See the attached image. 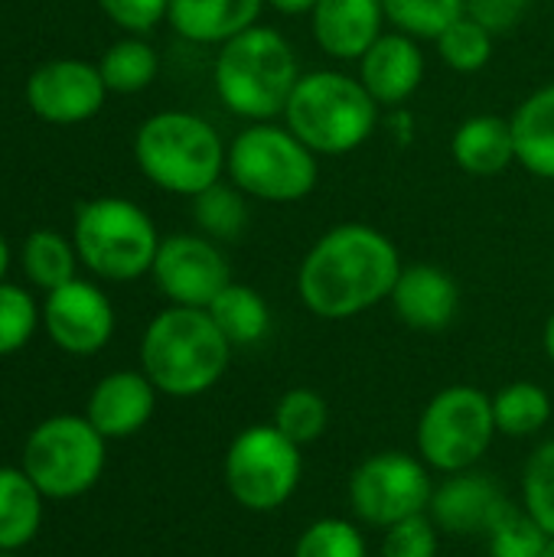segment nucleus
<instances>
[{"label":"nucleus","mask_w":554,"mask_h":557,"mask_svg":"<svg viewBox=\"0 0 554 557\" xmlns=\"http://www.w3.org/2000/svg\"><path fill=\"white\" fill-rule=\"evenodd\" d=\"M402 268V255L385 232L366 222H343L304 255L297 294L320 320H353L392 297Z\"/></svg>","instance_id":"1"},{"label":"nucleus","mask_w":554,"mask_h":557,"mask_svg":"<svg viewBox=\"0 0 554 557\" xmlns=\"http://www.w3.org/2000/svg\"><path fill=\"white\" fill-rule=\"evenodd\" d=\"M300 75L291 39L264 23L222 42L212 62L216 98L229 114L248 124L284 117Z\"/></svg>","instance_id":"2"},{"label":"nucleus","mask_w":554,"mask_h":557,"mask_svg":"<svg viewBox=\"0 0 554 557\" xmlns=\"http://www.w3.org/2000/svg\"><path fill=\"white\" fill-rule=\"evenodd\" d=\"M232 343L222 336L209 310L167 307L140 339V369L157 392L170 398H193L209 392L229 369Z\"/></svg>","instance_id":"3"},{"label":"nucleus","mask_w":554,"mask_h":557,"mask_svg":"<svg viewBox=\"0 0 554 557\" xmlns=\"http://www.w3.org/2000/svg\"><path fill=\"white\" fill-rule=\"evenodd\" d=\"M229 144L193 111H157L134 134L137 170L163 193L199 196L225 176Z\"/></svg>","instance_id":"4"},{"label":"nucleus","mask_w":554,"mask_h":557,"mask_svg":"<svg viewBox=\"0 0 554 557\" xmlns=\"http://www.w3.org/2000/svg\"><path fill=\"white\" fill-rule=\"evenodd\" d=\"M379 114L382 108L366 91L359 75L317 69L300 75L284 108V124L317 157H346L376 134Z\"/></svg>","instance_id":"5"},{"label":"nucleus","mask_w":554,"mask_h":557,"mask_svg":"<svg viewBox=\"0 0 554 557\" xmlns=\"http://www.w3.org/2000/svg\"><path fill=\"white\" fill-rule=\"evenodd\" d=\"M225 176L248 199L291 206L320 183V157L287 127L258 121L238 131L225 150Z\"/></svg>","instance_id":"6"},{"label":"nucleus","mask_w":554,"mask_h":557,"mask_svg":"<svg viewBox=\"0 0 554 557\" xmlns=\"http://www.w3.org/2000/svg\"><path fill=\"white\" fill-rule=\"evenodd\" d=\"M72 245L91 274L121 284L150 274L160 235L153 219L137 202L121 196H98L78 206Z\"/></svg>","instance_id":"7"},{"label":"nucleus","mask_w":554,"mask_h":557,"mask_svg":"<svg viewBox=\"0 0 554 557\" xmlns=\"http://www.w3.org/2000/svg\"><path fill=\"white\" fill-rule=\"evenodd\" d=\"M104 470V437L88 418L59 414L42 421L23 447V473L46 499L88 493Z\"/></svg>","instance_id":"8"},{"label":"nucleus","mask_w":554,"mask_h":557,"mask_svg":"<svg viewBox=\"0 0 554 557\" xmlns=\"http://www.w3.org/2000/svg\"><path fill=\"white\" fill-rule=\"evenodd\" d=\"M493 434V398L473 385H451L428 401L418 421V450L434 470L464 473L490 450Z\"/></svg>","instance_id":"9"},{"label":"nucleus","mask_w":554,"mask_h":557,"mask_svg":"<svg viewBox=\"0 0 554 557\" xmlns=\"http://www.w3.org/2000/svg\"><path fill=\"white\" fill-rule=\"evenodd\" d=\"M300 447L274 424L245 428L225 454V486L248 512L281 509L300 483Z\"/></svg>","instance_id":"10"},{"label":"nucleus","mask_w":554,"mask_h":557,"mask_svg":"<svg viewBox=\"0 0 554 557\" xmlns=\"http://www.w3.org/2000/svg\"><path fill=\"white\" fill-rule=\"evenodd\" d=\"M431 496L428 470L408 454H376L362 460L349 480L353 512L376 529H392L402 519L421 516L431 506Z\"/></svg>","instance_id":"11"},{"label":"nucleus","mask_w":554,"mask_h":557,"mask_svg":"<svg viewBox=\"0 0 554 557\" xmlns=\"http://www.w3.org/2000/svg\"><path fill=\"white\" fill-rule=\"evenodd\" d=\"M150 274L173 307L196 310H209V304L232 284V268L219 242L186 232L160 238Z\"/></svg>","instance_id":"12"},{"label":"nucleus","mask_w":554,"mask_h":557,"mask_svg":"<svg viewBox=\"0 0 554 557\" xmlns=\"http://www.w3.org/2000/svg\"><path fill=\"white\" fill-rule=\"evenodd\" d=\"M108 85L85 59H52L26 78V104L49 124H82L104 108Z\"/></svg>","instance_id":"13"},{"label":"nucleus","mask_w":554,"mask_h":557,"mask_svg":"<svg viewBox=\"0 0 554 557\" xmlns=\"http://www.w3.org/2000/svg\"><path fill=\"white\" fill-rule=\"evenodd\" d=\"M42 326L49 339L72 356H95L114 333V307L101 287L72 277L69 284L46 294Z\"/></svg>","instance_id":"14"},{"label":"nucleus","mask_w":554,"mask_h":557,"mask_svg":"<svg viewBox=\"0 0 554 557\" xmlns=\"http://www.w3.org/2000/svg\"><path fill=\"white\" fill-rule=\"evenodd\" d=\"M424 52L421 42L392 29L382 33L369 52L359 59V82L376 98L379 108H405L424 82Z\"/></svg>","instance_id":"15"},{"label":"nucleus","mask_w":554,"mask_h":557,"mask_svg":"<svg viewBox=\"0 0 554 557\" xmlns=\"http://www.w3.org/2000/svg\"><path fill=\"white\" fill-rule=\"evenodd\" d=\"M434 525L451 535H490L493 525L513 509L503 490L483 473H451V480L431 496Z\"/></svg>","instance_id":"16"},{"label":"nucleus","mask_w":554,"mask_h":557,"mask_svg":"<svg viewBox=\"0 0 554 557\" xmlns=\"http://www.w3.org/2000/svg\"><path fill=\"white\" fill-rule=\"evenodd\" d=\"M385 23L382 0H317L310 10L313 42L336 62H359Z\"/></svg>","instance_id":"17"},{"label":"nucleus","mask_w":554,"mask_h":557,"mask_svg":"<svg viewBox=\"0 0 554 557\" xmlns=\"http://www.w3.org/2000/svg\"><path fill=\"white\" fill-rule=\"evenodd\" d=\"M389 304L405 326L418 333H438L454 323L460 310V287L438 264H408L402 268Z\"/></svg>","instance_id":"18"},{"label":"nucleus","mask_w":554,"mask_h":557,"mask_svg":"<svg viewBox=\"0 0 554 557\" xmlns=\"http://www.w3.org/2000/svg\"><path fill=\"white\" fill-rule=\"evenodd\" d=\"M153 405L157 388L144 372H111L95 385L85 418L104 441H121L153 418Z\"/></svg>","instance_id":"19"},{"label":"nucleus","mask_w":554,"mask_h":557,"mask_svg":"<svg viewBox=\"0 0 554 557\" xmlns=\"http://www.w3.org/2000/svg\"><path fill=\"white\" fill-rule=\"evenodd\" d=\"M264 0H170L167 23L196 46H222L261 23Z\"/></svg>","instance_id":"20"},{"label":"nucleus","mask_w":554,"mask_h":557,"mask_svg":"<svg viewBox=\"0 0 554 557\" xmlns=\"http://www.w3.org/2000/svg\"><path fill=\"white\" fill-rule=\"evenodd\" d=\"M451 157L467 176H500L516 163V137L509 117L473 114L457 124L451 137Z\"/></svg>","instance_id":"21"},{"label":"nucleus","mask_w":554,"mask_h":557,"mask_svg":"<svg viewBox=\"0 0 554 557\" xmlns=\"http://www.w3.org/2000/svg\"><path fill=\"white\" fill-rule=\"evenodd\" d=\"M516 163L535 180L554 183V82L535 88L509 117Z\"/></svg>","instance_id":"22"},{"label":"nucleus","mask_w":554,"mask_h":557,"mask_svg":"<svg viewBox=\"0 0 554 557\" xmlns=\"http://www.w3.org/2000/svg\"><path fill=\"white\" fill-rule=\"evenodd\" d=\"M42 493L36 483L13 467H0V552L29 545L42 525Z\"/></svg>","instance_id":"23"},{"label":"nucleus","mask_w":554,"mask_h":557,"mask_svg":"<svg viewBox=\"0 0 554 557\" xmlns=\"http://www.w3.org/2000/svg\"><path fill=\"white\" fill-rule=\"evenodd\" d=\"M209 317L216 320L222 336L232 343V349L255 346L271 330V310H268L264 297L255 287L235 284V281L209 304Z\"/></svg>","instance_id":"24"},{"label":"nucleus","mask_w":554,"mask_h":557,"mask_svg":"<svg viewBox=\"0 0 554 557\" xmlns=\"http://www.w3.org/2000/svg\"><path fill=\"white\" fill-rule=\"evenodd\" d=\"M98 72H101L108 91H114V95H137V91L153 85V78L160 72V55H157V49L147 39L124 36V39L111 42L101 52Z\"/></svg>","instance_id":"25"},{"label":"nucleus","mask_w":554,"mask_h":557,"mask_svg":"<svg viewBox=\"0 0 554 557\" xmlns=\"http://www.w3.org/2000/svg\"><path fill=\"white\" fill-rule=\"evenodd\" d=\"M20 261H23V271L29 277V284L42 287L46 294L69 284L75 277V245L52 232V228H36L29 232V238L23 242V251H20Z\"/></svg>","instance_id":"26"},{"label":"nucleus","mask_w":554,"mask_h":557,"mask_svg":"<svg viewBox=\"0 0 554 557\" xmlns=\"http://www.w3.org/2000/svg\"><path fill=\"white\" fill-rule=\"evenodd\" d=\"M193 219L206 238L235 242L248 228V196L238 186L219 180L206 193L193 196Z\"/></svg>","instance_id":"27"},{"label":"nucleus","mask_w":554,"mask_h":557,"mask_svg":"<svg viewBox=\"0 0 554 557\" xmlns=\"http://www.w3.org/2000/svg\"><path fill=\"white\" fill-rule=\"evenodd\" d=\"M496 431L506 437H532L552 421V398L535 382H513L493 398Z\"/></svg>","instance_id":"28"},{"label":"nucleus","mask_w":554,"mask_h":557,"mask_svg":"<svg viewBox=\"0 0 554 557\" xmlns=\"http://www.w3.org/2000/svg\"><path fill=\"white\" fill-rule=\"evenodd\" d=\"M382 7L389 26L418 42H434L467 13V0H382Z\"/></svg>","instance_id":"29"},{"label":"nucleus","mask_w":554,"mask_h":557,"mask_svg":"<svg viewBox=\"0 0 554 557\" xmlns=\"http://www.w3.org/2000/svg\"><path fill=\"white\" fill-rule=\"evenodd\" d=\"M493 46H496V36L467 13L434 39L441 62L460 75H473V72L487 69L493 59Z\"/></svg>","instance_id":"30"},{"label":"nucleus","mask_w":554,"mask_h":557,"mask_svg":"<svg viewBox=\"0 0 554 557\" xmlns=\"http://www.w3.org/2000/svg\"><path fill=\"white\" fill-rule=\"evenodd\" d=\"M327 421H330V411H327V401L310 392V388H291L281 395L278 408H274V428L291 437L297 447L304 444H313L323 431H327Z\"/></svg>","instance_id":"31"},{"label":"nucleus","mask_w":554,"mask_h":557,"mask_svg":"<svg viewBox=\"0 0 554 557\" xmlns=\"http://www.w3.org/2000/svg\"><path fill=\"white\" fill-rule=\"evenodd\" d=\"M549 532L522 509H509L487 535L493 557H542L549 548Z\"/></svg>","instance_id":"32"},{"label":"nucleus","mask_w":554,"mask_h":557,"mask_svg":"<svg viewBox=\"0 0 554 557\" xmlns=\"http://www.w3.org/2000/svg\"><path fill=\"white\" fill-rule=\"evenodd\" d=\"M39 326V307L36 300L16 287L0 281V356L20 352Z\"/></svg>","instance_id":"33"},{"label":"nucleus","mask_w":554,"mask_h":557,"mask_svg":"<svg viewBox=\"0 0 554 557\" xmlns=\"http://www.w3.org/2000/svg\"><path fill=\"white\" fill-rule=\"evenodd\" d=\"M294 557H369L366 539L343 519H320L294 545Z\"/></svg>","instance_id":"34"},{"label":"nucleus","mask_w":554,"mask_h":557,"mask_svg":"<svg viewBox=\"0 0 554 557\" xmlns=\"http://www.w3.org/2000/svg\"><path fill=\"white\" fill-rule=\"evenodd\" d=\"M522 490H526V512L554 535V441L542 444L522 476Z\"/></svg>","instance_id":"35"},{"label":"nucleus","mask_w":554,"mask_h":557,"mask_svg":"<svg viewBox=\"0 0 554 557\" xmlns=\"http://www.w3.org/2000/svg\"><path fill=\"white\" fill-rule=\"evenodd\" d=\"M382 557H438V525L421 512L385 529Z\"/></svg>","instance_id":"36"},{"label":"nucleus","mask_w":554,"mask_h":557,"mask_svg":"<svg viewBox=\"0 0 554 557\" xmlns=\"http://www.w3.org/2000/svg\"><path fill=\"white\" fill-rule=\"evenodd\" d=\"M101 13L131 36H144L167 20L170 0H98Z\"/></svg>","instance_id":"37"},{"label":"nucleus","mask_w":554,"mask_h":557,"mask_svg":"<svg viewBox=\"0 0 554 557\" xmlns=\"http://www.w3.org/2000/svg\"><path fill=\"white\" fill-rule=\"evenodd\" d=\"M529 7L532 0H467V16L487 26L493 36H506L526 20Z\"/></svg>","instance_id":"38"},{"label":"nucleus","mask_w":554,"mask_h":557,"mask_svg":"<svg viewBox=\"0 0 554 557\" xmlns=\"http://www.w3.org/2000/svg\"><path fill=\"white\" fill-rule=\"evenodd\" d=\"M264 3L284 16H310V10L317 7V0H264Z\"/></svg>","instance_id":"39"},{"label":"nucleus","mask_w":554,"mask_h":557,"mask_svg":"<svg viewBox=\"0 0 554 557\" xmlns=\"http://www.w3.org/2000/svg\"><path fill=\"white\" fill-rule=\"evenodd\" d=\"M542 343H545V352H549V359H552V362H554V313H552V317H549V323H545Z\"/></svg>","instance_id":"40"},{"label":"nucleus","mask_w":554,"mask_h":557,"mask_svg":"<svg viewBox=\"0 0 554 557\" xmlns=\"http://www.w3.org/2000/svg\"><path fill=\"white\" fill-rule=\"evenodd\" d=\"M7 268H10V248H7V238L0 235V281L7 274Z\"/></svg>","instance_id":"41"},{"label":"nucleus","mask_w":554,"mask_h":557,"mask_svg":"<svg viewBox=\"0 0 554 557\" xmlns=\"http://www.w3.org/2000/svg\"><path fill=\"white\" fill-rule=\"evenodd\" d=\"M542 557H554V535L549 539V548H545V555H542Z\"/></svg>","instance_id":"42"}]
</instances>
